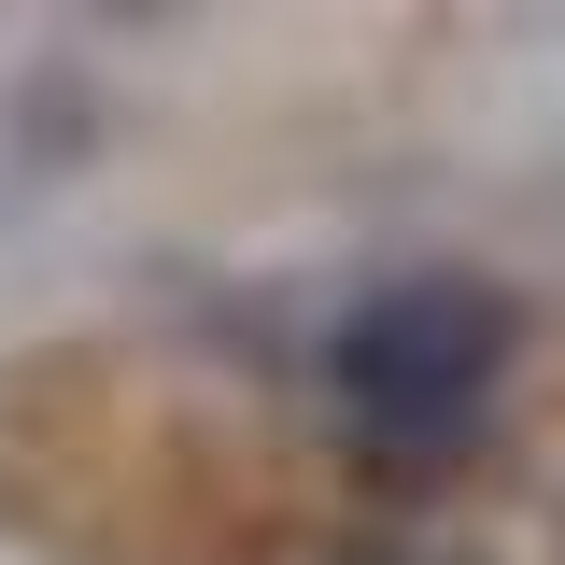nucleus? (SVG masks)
Masks as SVG:
<instances>
[{"instance_id":"nucleus-1","label":"nucleus","mask_w":565,"mask_h":565,"mask_svg":"<svg viewBox=\"0 0 565 565\" xmlns=\"http://www.w3.org/2000/svg\"><path fill=\"white\" fill-rule=\"evenodd\" d=\"M509 353H523L509 282H481V269H411V282H382V297L340 311L326 396H340V424H353L367 467H452V452H481Z\"/></svg>"}]
</instances>
